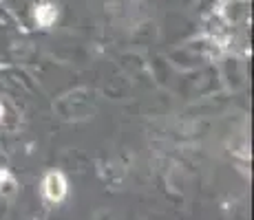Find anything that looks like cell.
I'll return each mask as SVG.
<instances>
[{
	"instance_id": "obj_1",
	"label": "cell",
	"mask_w": 254,
	"mask_h": 220,
	"mask_svg": "<svg viewBox=\"0 0 254 220\" xmlns=\"http://www.w3.org/2000/svg\"><path fill=\"white\" fill-rule=\"evenodd\" d=\"M66 189H69V185H66L64 174L58 172V170L47 172L45 180H42V192H45L47 200H51V203H60V200L66 198Z\"/></svg>"
},
{
	"instance_id": "obj_2",
	"label": "cell",
	"mask_w": 254,
	"mask_h": 220,
	"mask_svg": "<svg viewBox=\"0 0 254 220\" xmlns=\"http://www.w3.org/2000/svg\"><path fill=\"white\" fill-rule=\"evenodd\" d=\"M56 18H58V9L53 7V4L42 2L36 7V20L40 27H51V24L56 22Z\"/></svg>"
},
{
	"instance_id": "obj_3",
	"label": "cell",
	"mask_w": 254,
	"mask_h": 220,
	"mask_svg": "<svg viewBox=\"0 0 254 220\" xmlns=\"http://www.w3.org/2000/svg\"><path fill=\"white\" fill-rule=\"evenodd\" d=\"M18 192V183L13 178V174L9 170H0V196L2 198H11Z\"/></svg>"
},
{
	"instance_id": "obj_4",
	"label": "cell",
	"mask_w": 254,
	"mask_h": 220,
	"mask_svg": "<svg viewBox=\"0 0 254 220\" xmlns=\"http://www.w3.org/2000/svg\"><path fill=\"white\" fill-rule=\"evenodd\" d=\"M2 115H4V108H2V104H0V119H2Z\"/></svg>"
}]
</instances>
